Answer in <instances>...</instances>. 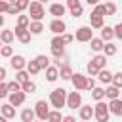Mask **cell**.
<instances>
[{"instance_id": "1", "label": "cell", "mask_w": 122, "mask_h": 122, "mask_svg": "<svg viewBox=\"0 0 122 122\" xmlns=\"http://www.w3.org/2000/svg\"><path fill=\"white\" fill-rule=\"evenodd\" d=\"M50 103H51V107H55V109H63V107L67 105V90H63V88L51 90V93H50Z\"/></svg>"}, {"instance_id": "2", "label": "cell", "mask_w": 122, "mask_h": 122, "mask_svg": "<svg viewBox=\"0 0 122 122\" xmlns=\"http://www.w3.org/2000/svg\"><path fill=\"white\" fill-rule=\"evenodd\" d=\"M44 15H46V11H44L42 2H38V0L30 2V6H29V17H30L32 21H42Z\"/></svg>"}, {"instance_id": "3", "label": "cell", "mask_w": 122, "mask_h": 122, "mask_svg": "<svg viewBox=\"0 0 122 122\" xmlns=\"http://www.w3.org/2000/svg\"><path fill=\"white\" fill-rule=\"evenodd\" d=\"M93 109H95V120H97V122H109V114H111V111H109V105H107V103L97 101Z\"/></svg>"}, {"instance_id": "4", "label": "cell", "mask_w": 122, "mask_h": 122, "mask_svg": "<svg viewBox=\"0 0 122 122\" xmlns=\"http://www.w3.org/2000/svg\"><path fill=\"white\" fill-rule=\"evenodd\" d=\"M13 32H15V36L19 38V42H21V44H29V42H30V34H32V32L29 30V27H23V25H17Z\"/></svg>"}, {"instance_id": "5", "label": "cell", "mask_w": 122, "mask_h": 122, "mask_svg": "<svg viewBox=\"0 0 122 122\" xmlns=\"http://www.w3.org/2000/svg\"><path fill=\"white\" fill-rule=\"evenodd\" d=\"M34 111H36V116L40 118V120H48V116H50V109H48V103L44 101V99H40V101H36V105H34Z\"/></svg>"}, {"instance_id": "6", "label": "cell", "mask_w": 122, "mask_h": 122, "mask_svg": "<svg viewBox=\"0 0 122 122\" xmlns=\"http://www.w3.org/2000/svg\"><path fill=\"white\" fill-rule=\"evenodd\" d=\"M74 38H76L78 42H90V40L93 38V30H92V27H80V29L76 30Z\"/></svg>"}, {"instance_id": "7", "label": "cell", "mask_w": 122, "mask_h": 122, "mask_svg": "<svg viewBox=\"0 0 122 122\" xmlns=\"http://www.w3.org/2000/svg\"><path fill=\"white\" fill-rule=\"evenodd\" d=\"M67 107L69 109H80L82 107V95L78 92H71L67 95Z\"/></svg>"}, {"instance_id": "8", "label": "cell", "mask_w": 122, "mask_h": 122, "mask_svg": "<svg viewBox=\"0 0 122 122\" xmlns=\"http://www.w3.org/2000/svg\"><path fill=\"white\" fill-rule=\"evenodd\" d=\"M71 80H72V86H74V90H86L88 78H86L84 74H80V72H74Z\"/></svg>"}, {"instance_id": "9", "label": "cell", "mask_w": 122, "mask_h": 122, "mask_svg": "<svg viewBox=\"0 0 122 122\" xmlns=\"http://www.w3.org/2000/svg\"><path fill=\"white\" fill-rule=\"evenodd\" d=\"M67 6L71 8V15H72V17H80L82 11H84L80 0H67Z\"/></svg>"}, {"instance_id": "10", "label": "cell", "mask_w": 122, "mask_h": 122, "mask_svg": "<svg viewBox=\"0 0 122 122\" xmlns=\"http://www.w3.org/2000/svg\"><path fill=\"white\" fill-rule=\"evenodd\" d=\"M65 29H67V25H65L63 19H53V21L50 23V30H51L53 34H63Z\"/></svg>"}, {"instance_id": "11", "label": "cell", "mask_w": 122, "mask_h": 122, "mask_svg": "<svg viewBox=\"0 0 122 122\" xmlns=\"http://www.w3.org/2000/svg\"><path fill=\"white\" fill-rule=\"evenodd\" d=\"M8 99H10V103H11L13 107H19V105L25 103V92H23V90H21V92H13V93L8 95Z\"/></svg>"}, {"instance_id": "12", "label": "cell", "mask_w": 122, "mask_h": 122, "mask_svg": "<svg viewBox=\"0 0 122 122\" xmlns=\"http://www.w3.org/2000/svg\"><path fill=\"white\" fill-rule=\"evenodd\" d=\"M10 63H11V67H13L15 71H23V69L27 67V61H25L23 55H11V57H10Z\"/></svg>"}, {"instance_id": "13", "label": "cell", "mask_w": 122, "mask_h": 122, "mask_svg": "<svg viewBox=\"0 0 122 122\" xmlns=\"http://www.w3.org/2000/svg\"><path fill=\"white\" fill-rule=\"evenodd\" d=\"M95 116V109L92 105H82L80 107V118L82 120H92Z\"/></svg>"}, {"instance_id": "14", "label": "cell", "mask_w": 122, "mask_h": 122, "mask_svg": "<svg viewBox=\"0 0 122 122\" xmlns=\"http://www.w3.org/2000/svg\"><path fill=\"white\" fill-rule=\"evenodd\" d=\"M65 11H67V10H65L63 4H51V6H50V13H51L55 19H61V17L65 15Z\"/></svg>"}, {"instance_id": "15", "label": "cell", "mask_w": 122, "mask_h": 122, "mask_svg": "<svg viewBox=\"0 0 122 122\" xmlns=\"http://www.w3.org/2000/svg\"><path fill=\"white\" fill-rule=\"evenodd\" d=\"M109 111L116 116H122V99H111L109 103Z\"/></svg>"}, {"instance_id": "16", "label": "cell", "mask_w": 122, "mask_h": 122, "mask_svg": "<svg viewBox=\"0 0 122 122\" xmlns=\"http://www.w3.org/2000/svg\"><path fill=\"white\" fill-rule=\"evenodd\" d=\"M57 78H59V69H57L55 65H53V67L50 65V67L46 69V80H48V82H55Z\"/></svg>"}, {"instance_id": "17", "label": "cell", "mask_w": 122, "mask_h": 122, "mask_svg": "<svg viewBox=\"0 0 122 122\" xmlns=\"http://www.w3.org/2000/svg\"><path fill=\"white\" fill-rule=\"evenodd\" d=\"M0 111H2V116H6V118H13L15 116V109H13L11 103H4L0 107Z\"/></svg>"}, {"instance_id": "18", "label": "cell", "mask_w": 122, "mask_h": 122, "mask_svg": "<svg viewBox=\"0 0 122 122\" xmlns=\"http://www.w3.org/2000/svg\"><path fill=\"white\" fill-rule=\"evenodd\" d=\"M90 23H92V29H103V27H105V25H103V15L92 13V15H90Z\"/></svg>"}, {"instance_id": "19", "label": "cell", "mask_w": 122, "mask_h": 122, "mask_svg": "<svg viewBox=\"0 0 122 122\" xmlns=\"http://www.w3.org/2000/svg\"><path fill=\"white\" fill-rule=\"evenodd\" d=\"M15 38V32L13 30H10V29H4L2 32H0V40L4 42V44H11V40Z\"/></svg>"}, {"instance_id": "20", "label": "cell", "mask_w": 122, "mask_h": 122, "mask_svg": "<svg viewBox=\"0 0 122 122\" xmlns=\"http://www.w3.org/2000/svg\"><path fill=\"white\" fill-rule=\"evenodd\" d=\"M97 76H99V80H101L103 84H109V82H112V76H114V74H112L109 69H101Z\"/></svg>"}, {"instance_id": "21", "label": "cell", "mask_w": 122, "mask_h": 122, "mask_svg": "<svg viewBox=\"0 0 122 122\" xmlns=\"http://www.w3.org/2000/svg\"><path fill=\"white\" fill-rule=\"evenodd\" d=\"M34 116H36L34 109H23V112H21V120L23 122H34Z\"/></svg>"}, {"instance_id": "22", "label": "cell", "mask_w": 122, "mask_h": 122, "mask_svg": "<svg viewBox=\"0 0 122 122\" xmlns=\"http://www.w3.org/2000/svg\"><path fill=\"white\" fill-rule=\"evenodd\" d=\"M101 38H103L105 42H111V40L114 38V29H112V27H103V29H101Z\"/></svg>"}, {"instance_id": "23", "label": "cell", "mask_w": 122, "mask_h": 122, "mask_svg": "<svg viewBox=\"0 0 122 122\" xmlns=\"http://www.w3.org/2000/svg\"><path fill=\"white\" fill-rule=\"evenodd\" d=\"M92 63L97 67V69H105V65H107V55L103 53H99V55H95V57H92Z\"/></svg>"}, {"instance_id": "24", "label": "cell", "mask_w": 122, "mask_h": 122, "mask_svg": "<svg viewBox=\"0 0 122 122\" xmlns=\"http://www.w3.org/2000/svg\"><path fill=\"white\" fill-rule=\"evenodd\" d=\"M72 69L69 67V65H61V69H59V76L63 78V80H71L72 78Z\"/></svg>"}, {"instance_id": "25", "label": "cell", "mask_w": 122, "mask_h": 122, "mask_svg": "<svg viewBox=\"0 0 122 122\" xmlns=\"http://www.w3.org/2000/svg\"><path fill=\"white\" fill-rule=\"evenodd\" d=\"M90 44H92V50L93 51H103V48H105V40L103 38H92Z\"/></svg>"}, {"instance_id": "26", "label": "cell", "mask_w": 122, "mask_h": 122, "mask_svg": "<svg viewBox=\"0 0 122 122\" xmlns=\"http://www.w3.org/2000/svg\"><path fill=\"white\" fill-rule=\"evenodd\" d=\"M29 30H30L32 34H40V32L44 30V25H42V21H30V25H29Z\"/></svg>"}, {"instance_id": "27", "label": "cell", "mask_w": 122, "mask_h": 122, "mask_svg": "<svg viewBox=\"0 0 122 122\" xmlns=\"http://www.w3.org/2000/svg\"><path fill=\"white\" fill-rule=\"evenodd\" d=\"M92 97H93L95 101H103V99L107 97V92H105L103 88H93V90H92Z\"/></svg>"}, {"instance_id": "28", "label": "cell", "mask_w": 122, "mask_h": 122, "mask_svg": "<svg viewBox=\"0 0 122 122\" xmlns=\"http://www.w3.org/2000/svg\"><path fill=\"white\" fill-rule=\"evenodd\" d=\"M34 59H36V63L40 65V69H42V71H46V69L50 67V57H48V55H36Z\"/></svg>"}, {"instance_id": "29", "label": "cell", "mask_w": 122, "mask_h": 122, "mask_svg": "<svg viewBox=\"0 0 122 122\" xmlns=\"http://www.w3.org/2000/svg\"><path fill=\"white\" fill-rule=\"evenodd\" d=\"M105 92H107V97H109V99H118V95H120V88H116L114 84L109 86Z\"/></svg>"}, {"instance_id": "30", "label": "cell", "mask_w": 122, "mask_h": 122, "mask_svg": "<svg viewBox=\"0 0 122 122\" xmlns=\"http://www.w3.org/2000/svg\"><path fill=\"white\" fill-rule=\"evenodd\" d=\"M27 71H29L30 74H38L42 69H40V65L36 63V59H32V61H29V63H27Z\"/></svg>"}, {"instance_id": "31", "label": "cell", "mask_w": 122, "mask_h": 122, "mask_svg": "<svg viewBox=\"0 0 122 122\" xmlns=\"http://www.w3.org/2000/svg\"><path fill=\"white\" fill-rule=\"evenodd\" d=\"M15 80H19L21 84H25V82H29V80H30V72H29V71H17Z\"/></svg>"}, {"instance_id": "32", "label": "cell", "mask_w": 122, "mask_h": 122, "mask_svg": "<svg viewBox=\"0 0 122 122\" xmlns=\"http://www.w3.org/2000/svg\"><path fill=\"white\" fill-rule=\"evenodd\" d=\"M61 120H63V116H61V112H59V109H55V111H50L48 122H61Z\"/></svg>"}, {"instance_id": "33", "label": "cell", "mask_w": 122, "mask_h": 122, "mask_svg": "<svg viewBox=\"0 0 122 122\" xmlns=\"http://www.w3.org/2000/svg\"><path fill=\"white\" fill-rule=\"evenodd\" d=\"M103 53H105L107 57L114 55V53H116V46H114V44H111V42H107V44H105V48H103Z\"/></svg>"}, {"instance_id": "34", "label": "cell", "mask_w": 122, "mask_h": 122, "mask_svg": "<svg viewBox=\"0 0 122 122\" xmlns=\"http://www.w3.org/2000/svg\"><path fill=\"white\" fill-rule=\"evenodd\" d=\"M0 55H2V57H11V55H13V48H11L10 44H4L2 50H0Z\"/></svg>"}, {"instance_id": "35", "label": "cell", "mask_w": 122, "mask_h": 122, "mask_svg": "<svg viewBox=\"0 0 122 122\" xmlns=\"http://www.w3.org/2000/svg\"><path fill=\"white\" fill-rule=\"evenodd\" d=\"M21 90H23L25 93H34V92H36V84L29 80V82H25V84H23V88H21Z\"/></svg>"}, {"instance_id": "36", "label": "cell", "mask_w": 122, "mask_h": 122, "mask_svg": "<svg viewBox=\"0 0 122 122\" xmlns=\"http://www.w3.org/2000/svg\"><path fill=\"white\" fill-rule=\"evenodd\" d=\"M63 46H65V42H63V36L61 34H57V36L51 38V48H63Z\"/></svg>"}, {"instance_id": "37", "label": "cell", "mask_w": 122, "mask_h": 122, "mask_svg": "<svg viewBox=\"0 0 122 122\" xmlns=\"http://www.w3.org/2000/svg\"><path fill=\"white\" fill-rule=\"evenodd\" d=\"M8 86H10V93H13V92H21V88H23V84H21L19 80L8 82Z\"/></svg>"}, {"instance_id": "38", "label": "cell", "mask_w": 122, "mask_h": 122, "mask_svg": "<svg viewBox=\"0 0 122 122\" xmlns=\"http://www.w3.org/2000/svg\"><path fill=\"white\" fill-rule=\"evenodd\" d=\"M17 25H23V27H29L30 25V17L29 15H17Z\"/></svg>"}, {"instance_id": "39", "label": "cell", "mask_w": 122, "mask_h": 122, "mask_svg": "<svg viewBox=\"0 0 122 122\" xmlns=\"http://www.w3.org/2000/svg\"><path fill=\"white\" fill-rule=\"evenodd\" d=\"M92 13H95V15H103V17H105V15H107V10H105V4H97V6L93 8V11H92Z\"/></svg>"}, {"instance_id": "40", "label": "cell", "mask_w": 122, "mask_h": 122, "mask_svg": "<svg viewBox=\"0 0 122 122\" xmlns=\"http://www.w3.org/2000/svg\"><path fill=\"white\" fill-rule=\"evenodd\" d=\"M105 10H107V15H114L116 13V4L114 2H107L105 4Z\"/></svg>"}, {"instance_id": "41", "label": "cell", "mask_w": 122, "mask_h": 122, "mask_svg": "<svg viewBox=\"0 0 122 122\" xmlns=\"http://www.w3.org/2000/svg\"><path fill=\"white\" fill-rule=\"evenodd\" d=\"M10 95V86H8V82H2L0 84V97H8Z\"/></svg>"}, {"instance_id": "42", "label": "cell", "mask_w": 122, "mask_h": 122, "mask_svg": "<svg viewBox=\"0 0 122 122\" xmlns=\"http://www.w3.org/2000/svg\"><path fill=\"white\" fill-rule=\"evenodd\" d=\"M15 6L19 8V11H23V10H29L30 2H29V0H17V2H15Z\"/></svg>"}, {"instance_id": "43", "label": "cell", "mask_w": 122, "mask_h": 122, "mask_svg": "<svg viewBox=\"0 0 122 122\" xmlns=\"http://www.w3.org/2000/svg\"><path fill=\"white\" fill-rule=\"evenodd\" d=\"M112 84H114L116 88H122V72H114V76H112Z\"/></svg>"}, {"instance_id": "44", "label": "cell", "mask_w": 122, "mask_h": 122, "mask_svg": "<svg viewBox=\"0 0 122 122\" xmlns=\"http://www.w3.org/2000/svg\"><path fill=\"white\" fill-rule=\"evenodd\" d=\"M63 53H65V50H63V48H51V55H53L55 59H61V57H63Z\"/></svg>"}, {"instance_id": "45", "label": "cell", "mask_w": 122, "mask_h": 122, "mask_svg": "<svg viewBox=\"0 0 122 122\" xmlns=\"http://www.w3.org/2000/svg\"><path fill=\"white\" fill-rule=\"evenodd\" d=\"M99 71H101V69H97V67H95V65H93L92 61L88 63V72H90L92 76H95V74H99Z\"/></svg>"}, {"instance_id": "46", "label": "cell", "mask_w": 122, "mask_h": 122, "mask_svg": "<svg viewBox=\"0 0 122 122\" xmlns=\"http://www.w3.org/2000/svg\"><path fill=\"white\" fill-rule=\"evenodd\" d=\"M10 2L8 0H0V11H4V13H8V10H10Z\"/></svg>"}, {"instance_id": "47", "label": "cell", "mask_w": 122, "mask_h": 122, "mask_svg": "<svg viewBox=\"0 0 122 122\" xmlns=\"http://www.w3.org/2000/svg\"><path fill=\"white\" fill-rule=\"evenodd\" d=\"M8 13H10V15H19L21 11H19V8H17L15 4H11V6H10V10H8Z\"/></svg>"}, {"instance_id": "48", "label": "cell", "mask_w": 122, "mask_h": 122, "mask_svg": "<svg viewBox=\"0 0 122 122\" xmlns=\"http://www.w3.org/2000/svg\"><path fill=\"white\" fill-rule=\"evenodd\" d=\"M61 36H63V42H65V44H71V42L74 40V36H72V34H69V32H63Z\"/></svg>"}, {"instance_id": "49", "label": "cell", "mask_w": 122, "mask_h": 122, "mask_svg": "<svg viewBox=\"0 0 122 122\" xmlns=\"http://www.w3.org/2000/svg\"><path fill=\"white\" fill-rule=\"evenodd\" d=\"M114 36H116V38H120V40H122V23H118V25H116V27H114Z\"/></svg>"}, {"instance_id": "50", "label": "cell", "mask_w": 122, "mask_h": 122, "mask_svg": "<svg viewBox=\"0 0 122 122\" xmlns=\"http://www.w3.org/2000/svg\"><path fill=\"white\" fill-rule=\"evenodd\" d=\"M95 88V80L93 78H88V84H86V90H93Z\"/></svg>"}, {"instance_id": "51", "label": "cell", "mask_w": 122, "mask_h": 122, "mask_svg": "<svg viewBox=\"0 0 122 122\" xmlns=\"http://www.w3.org/2000/svg\"><path fill=\"white\" fill-rule=\"evenodd\" d=\"M61 122H76V118L74 116H71V114H67V116H63V120Z\"/></svg>"}, {"instance_id": "52", "label": "cell", "mask_w": 122, "mask_h": 122, "mask_svg": "<svg viewBox=\"0 0 122 122\" xmlns=\"http://www.w3.org/2000/svg\"><path fill=\"white\" fill-rule=\"evenodd\" d=\"M0 80H6V69L4 67L0 69Z\"/></svg>"}, {"instance_id": "53", "label": "cell", "mask_w": 122, "mask_h": 122, "mask_svg": "<svg viewBox=\"0 0 122 122\" xmlns=\"http://www.w3.org/2000/svg\"><path fill=\"white\" fill-rule=\"evenodd\" d=\"M86 2H88L90 6H97V4H99V0H86Z\"/></svg>"}, {"instance_id": "54", "label": "cell", "mask_w": 122, "mask_h": 122, "mask_svg": "<svg viewBox=\"0 0 122 122\" xmlns=\"http://www.w3.org/2000/svg\"><path fill=\"white\" fill-rule=\"evenodd\" d=\"M0 122H8V118H6V116H2V118H0Z\"/></svg>"}, {"instance_id": "55", "label": "cell", "mask_w": 122, "mask_h": 122, "mask_svg": "<svg viewBox=\"0 0 122 122\" xmlns=\"http://www.w3.org/2000/svg\"><path fill=\"white\" fill-rule=\"evenodd\" d=\"M8 2H10V4H15V2H17V0H8Z\"/></svg>"}, {"instance_id": "56", "label": "cell", "mask_w": 122, "mask_h": 122, "mask_svg": "<svg viewBox=\"0 0 122 122\" xmlns=\"http://www.w3.org/2000/svg\"><path fill=\"white\" fill-rule=\"evenodd\" d=\"M38 2H42V4H44V2H48V0H38Z\"/></svg>"}, {"instance_id": "57", "label": "cell", "mask_w": 122, "mask_h": 122, "mask_svg": "<svg viewBox=\"0 0 122 122\" xmlns=\"http://www.w3.org/2000/svg\"><path fill=\"white\" fill-rule=\"evenodd\" d=\"M107 2H112V0H107Z\"/></svg>"}, {"instance_id": "58", "label": "cell", "mask_w": 122, "mask_h": 122, "mask_svg": "<svg viewBox=\"0 0 122 122\" xmlns=\"http://www.w3.org/2000/svg\"><path fill=\"white\" fill-rule=\"evenodd\" d=\"M40 122H44V120H40Z\"/></svg>"}]
</instances>
